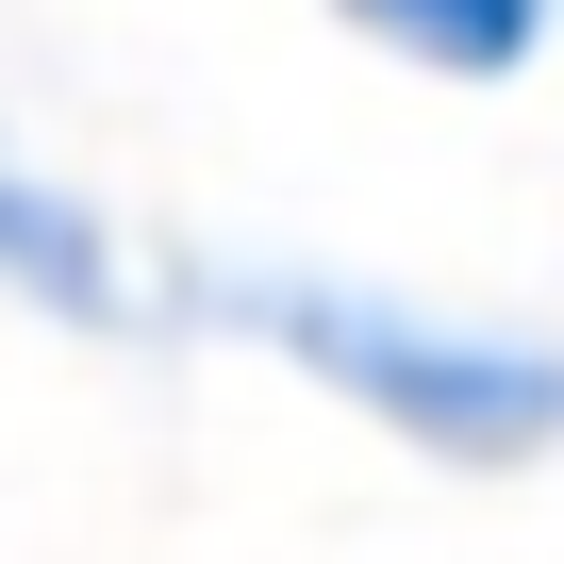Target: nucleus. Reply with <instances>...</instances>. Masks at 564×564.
Instances as JSON below:
<instances>
[{
  "mask_svg": "<svg viewBox=\"0 0 564 564\" xmlns=\"http://www.w3.org/2000/svg\"><path fill=\"white\" fill-rule=\"evenodd\" d=\"M183 300L249 349H282L300 382H333L366 432L498 481V465H547L564 448V349L547 333H481V316H415L382 282H333V265H199Z\"/></svg>",
  "mask_w": 564,
  "mask_h": 564,
  "instance_id": "f257e3e1",
  "label": "nucleus"
},
{
  "mask_svg": "<svg viewBox=\"0 0 564 564\" xmlns=\"http://www.w3.org/2000/svg\"><path fill=\"white\" fill-rule=\"evenodd\" d=\"M0 300H34V316H67V333H117V316H133V265H117V232H100L67 183L0 166Z\"/></svg>",
  "mask_w": 564,
  "mask_h": 564,
  "instance_id": "f03ea898",
  "label": "nucleus"
},
{
  "mask_svg": "<svg viewBox=\"0 0 564 564\" xmlns=\"http://www.w3.org/2000/svg\"><path fill=\"white\" fill-rule=\"evenodd\" d=\"M333 18H349L366 51L432 67V84H514V67L564 34V0H333Z\"/></svg>",
  "mask_w": 564,
  "mask_h": 564,
  "instance_id": "7ed1b4c3",
  "label": "nucleus"
}]
</instances>
